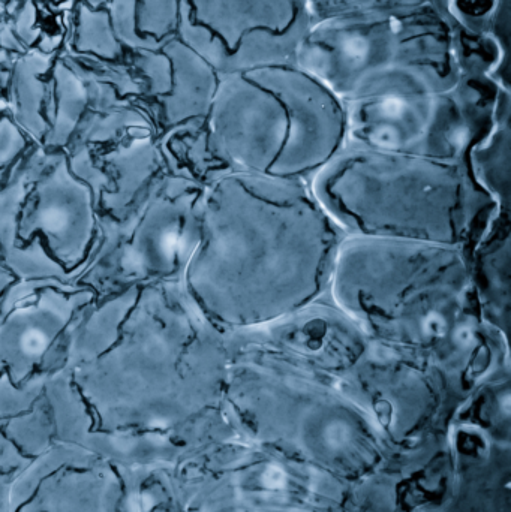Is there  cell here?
<instances>
[{
    "mask_svg": "<svg viewBox=\"0 0 511 512\" xmlns=\"http://www.w3.org/2000/svg\"><path fill=\"white\" fill-rule=\"evenodd\" d=\"M180 0H137V32L158 41L176 38Z\"/></svg>",
    "mask_w": 511,
    "mask_h": 512,
    "instance_id": "obj_16",
    "label": "cell"
},
{
    "mask_svg": "<svg viewBox=\"0 0 511 512\" xmlns=\"http://www.w3.org/2000/svg\"><path fill=\"white\" fill-rule=\"evenodd\" d=\"M228 170L308 183L347 146V105L293 65L221 75L206 119Z\"/></svg>",
    "mask_w": 511,
    "mask_h": 512,
    "instance_id": "obj_5",
    "label": "cell"
},
{
    "mask_svg": "<svg viewBox=\"0 0 511 512\" xmlns=\"http://www.w3.org/2000/svg\"><path fill=\"white\" fill-rule=\"evenodd\" d=\"M105 5L110 15L111 29L120 45L123 44L132 50L158 51L167 42L158 41L150 36H141L137 32V18H135L137 0H108Z\"/></svg>",
    "mask_w": 511,
    "mask_h": 512,
    "instance_id": "obj_17",
    "label": "cell"
},
{
    "mask_svg": "<svg viewBox=\"0 0 511 512\" xmlns=\"http://www.w3.org/2000/svg\"><path fill=\"white\" fill-rule=\"evenodd\" d=\"M36 14L35 8H33L32 3H27L26 8L21 12L20 17L17 20V33L21 36V38L26 41L27 45H32L33 42L36 41L30 32H32L33 23H35Z\"/></svg>",
    "mask_w": 511,
    "mask_h": 512,
    "instance_id": "obj_19",
    "label": "cell"
},
{
    "mask_svg": "<svg viewBox=\"0 0 511 512\" xmlns=\"http://www.w3.org/2000/svg\"><path fill=\"white\" fill-rule=\"evenodd\" d=\"M11 486V481L5 480V478L0 477V490L9 489Z\"/></svg>",
    "mask_w": 511,
    "mask_h": 512,
    "instance_id": "obj_22",
    "label": "cell"
},
{
    "mask_svg": "<svg viewBox=\"0 0 511 512\" xmlns=\"http://www.w3.org/2000/svg\"><path fill=\"white\" fill-rule=\"evenodd\" d=\"M511 216L498 209L468 252L471 288L483 319L509 337Z\"/></svg>",
    "mask_w": 511,
    "mask_h": 512,
    "instance_id": "obj_11",
    "label": "cell"
},
{
    "mask_svg": "<svg viewBox=\"0 0 511 512\" xmlns=\"http://www.w3.org/2000/svg\"><path fill=\"white\" fill-rule=\"evenodd\" d=\"M511 132L510 108L498 117L488 137L483 138L467 159L477 185L495 201L498 209L510 210Z\"/></svg>",
    "mask_w": 511,
    "mask_h": 512,
    "instance_id": "obj_13",
    "label": "cell"
},
{
    "mask_svg": "<svg viewBox=\"0 0 511 512\" xmlns=\"http://www.w3.org/2000/svg\"><path fill=\"white\" fill-rule=\"evenodd\" d=\"M140 366L78 375L57 412V438L134 471L170 468L186 426L225 411L227 333L183 280L159 282L143 312Z\"/></svg>",
    "mask_w": 511,
    "mask_h": 512,
    "instance_id": "obj_1",
    "label": "cell"
},
{
    "mask_svg": "<svg viewBox=\"0 0 511 512\" xmlns=\"http://www.w3.org/2000/svg\"><path fill=\"white\" fill-rule=\"evenodd\" d=\"M314 24L308 0H180L177 38L228 75L293 65Z\"/></svg>",
    "mask_w": 511,
    "mask_h": 512,
    "instance_id": "obj_8",
    "label": "cell"
},
{
    "mask_svg": "<svg viewBox=\"0 0 511 512\" xmlns=\"http://www.w3.org/2000/svg\"><path fill=\"white\" fill-rule=\"evenodd\" d=\"M75 48L101 59L114 60L122 56V45L111 29L107 9H92L86 3L78 5L77 39Z\"/></svg>",
    "mask_w": 511,
    "mask_h": 512,
    "instance_id": "obj_15",
    "label": "cell"
},
{
    "mask_svg": "<svg viewBox=\"0 0 511 512\" xmlns=\"http://www.w3.org/2000/svg\"><path fill=\"white\" fill-rule=\"evenodd\" d=\"M161 50L173 65V90L158 101L168 132L206 122L221 75L177 36L165 42Z\"/></svg>",
    "mask_w": 511,
    "mask_h": 512,
    "instance_id": "obj_12",
    "label": "cell"
},
{
    "mask_svg": "<svg viewBox=\"0 0 511 512\" xmlns=\"http://www.w3.org/2000/svg\"><path fill=\"white\" fill-rule=\"evenodd\" d=\"M11 512H140L137 477L77 445L56 442L9 486Z\"/></svg>",
    "mask_w": 511,
    "mask_h": 512,
    "instance_id": "obj_10",
    "label": "cell"
},
{
    "mask_svg": "<svg viewBox=\"0 0 511 512\" xmlns=\"http://www.w3.org/2000/svg\"><path fill=\"white\" fill-rule=\"evenodd\" d=\"M509 108L494 75H464L443 92L347 105L348 143L467 165Z\"/></svg>",
    "mask_w": 511,
    "mask_h": 512,
    "instance_id": "obj_7",
    "label": "cell"
},
{
    "mask_svg": "<svg viewBox=\"0 0 511 512\" xmlns=\"http://www.w3.org/2000/svg\"><path fill=\"white\" fill-rule=\"evenodd\" d=\"M108 0H87V6L92 9H99L102 5H105Z\"/></svg>",
    "mask_w": 511,
    "mask_h": 512,
    "instance_id": "obj_21",
    "label": "cell"
},
{
    "mask_svg": "<svg viewBox=\"0 0 511 512\" xmlns=\"http://www.w3.org/2000/svg\"><path fill=\"white\" fill-rule=\"evenodd\" d=\"M0 512H11V508H9V489L0 490Z\"/></svg>",
    "mask_w": 511,
    "mask_h": 512,
    "instance_id": "obj_20",
    "label": "cell"
},
{
    "mask_svg": "<svg viewBox=\"0 0 511 512\" xmlns=\"http://www.w3.org/2000/svg\"><path fill=\"white\" fill-rule=\"evenodd\" d=\"M344 239L308 183L231 171L207 186L183 285L222 330L260 327L329 295Z\"/></svg>",
    "mask_w": 511,
    "mask_h": 512,
    "instance_id": "obj_2",
    "label": "cell"
},
{
    "mask_svg": "<svg viewBox=\"0 0 511 512\" xmlns=\"http://www.w3.org/2000/svg\"><path fill=\"white\" fill-rule=\"evenodd\" d=\"M225 333L231 360L261 358L338 382L372 342L330 295L269 324Z\"/></svg>",
    "mask_w": 511,
    "mask_h": 512,
    "instance_id": "obj_9",
    "label": "cell"
},
{
    "mask_svg": "<svg viewBox=\"0 0 511 512\" xmlns=\"http://www.w3.org/2000/svg\"><path fill=\"white\" fill-rule=\"evenodd\" d=\"M329 295L369 339L425 358L462 393L510 367L509 337L483 319L465 249L345 236Z\"/></svg>",
    "mask_w": 511,
    "mask_h": 512,
    "instance_id": "obj_3",
    "label": "cell"
},
{
    "mask_svg": "<svg viewBox=\"0 0 511 512\" xmlns=\"http://www.w3.org/2000/svg\"><path fill=\"white\" fill-rule=\"evenodd\" d=\"M345 236L470 252L498 210L467 165L347 146L309 182Z\"/></svg>",
    "mask_w": 511,
    "mask_h": 512,
    "instance_id": "obj_4",
    "label": "cell"
},
{
    "mask_svg": "<svg viewBox=\"0 0 511 512\" xmlns=\"http://www.w3.org/2000/svg\"><path fill=\"white\" fill-rule=\"evenodd\" d=\"M308 3L315 23L336 20V18L386 14V12L405 11V9L431 5L447 8V0H308Z\"/></svg>",
    "mask_w": 511,
    "mask_h": 512,
    "instance_id": "obj_14",
    "label": "cell"
},
{
    "mask_svg": "<svg viewBox=\"0 0 511 512\" xmlns=\"http://www.w3.org/2000/svg\"><path fill=\"white\" fill-rule=\"evenodd\" d=\"M458 24L435 5L317 21L296 65L345 105L443 92L464 77Z\"/></svg>",
    "mask_w": 511,
    "mask_h": 512,
    "instance_id": "obj_6",
    "label": "cell"
},
{
    "mask_svg": "<svg viewBox=\"0 0 511 512\" xmlns=\"http://www.w3.org/2000/svg\"><path fill=\"white\" fill-rule=\"evenodd\" d=\"M135 65L143 71L149 80V95L167 98L173 90V65L170 57L159 48L158 51L138 50Z\"/></svg>",
    "mask_w": 511,
    "mask_h": 512,
    "instance_id": "obj_18",
    "label": "cell"
}]
</instances>
